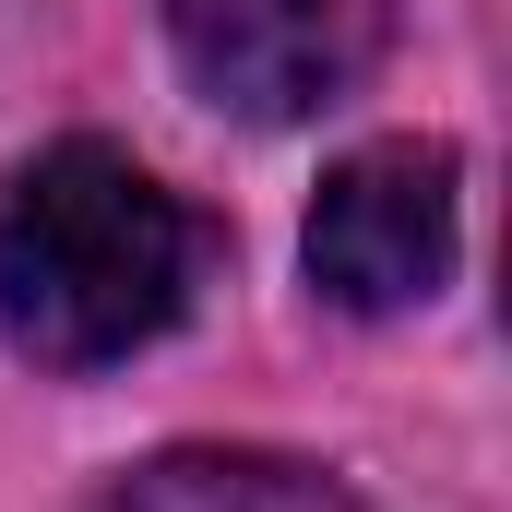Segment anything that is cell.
Wrapping results in <instances>:
<instances>
[{"label":"cell","mask_w":512,"mask_h":512,"mask_svg":"<svg viewBox=\"0 0 512 512\" xmlns=\"http://www.w3.org/2000/svg\"><path fill=\"white\" fill-rule=\"evenodd\" d=\"M203 274H215V215H191L155 167H131L96 131L0 179V334L60 382L179 334Z\"/></svg>","instance_id":"obj_1"},{"label":"cell","mask_w":512,"mask_h":512,"mask_svg":"<svg viewBox=\"0 0 512 512\" xmlns=\"http://www.w3.org/2000/svg\"><path fill=\"white\" fill-rule=\"evenodd\" d=\"M179 72L251 131L322 120L382 60V0H155Z\"/></svg>","instance_id":"obj_2"},{"label":"cell","mask_w":512,"mask_h":512,"mask_svg":"<svg viewBox=\"0 0 512 512\" xmlns=\"http://www.w3.org/2000/svg\"><path fill=\"white\" fill-rule=\"evenodd\" d=\"M453 239H465L453 143H358L310 203V286L358 322H393V310L441 298Z\"/></svg>","instance_id":"obj_3"},{"label":"cell","mask_w":512,"mask_h":512,"mask_svg":"<svg viewBox=\"0 0 512 512\" xmlns=\"http://www.w3.org/2000/svg\"><path fill=\"white\" fill-rule=\"evenodd\" d=\"M84 512H370L346 477L298 465V453H251V441H179L108 477Z\"/></svg>","instance_id":"obj_4"}]
</instances>
